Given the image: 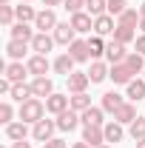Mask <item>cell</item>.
<instances>
[{
    "label": "cell",
    "mask_w": 145,
    "mask_h": 148,
    "mask_svg": "<svg viewBox=\"0 0 145 148\" xmlns=\"http://www.w3.org/2000/svg\"><path fill=\"white\" fill-rule=\"evenodd\" d=\"M43 114H46V103L40 100V97H31V100H26V103H20V120L23 123H40L43 120Z\"/></svg>",
    "instance_id": "obj_1"
},
{
    "label": "cell",
    "mask_w": 145,
    "mask_h": 148,
    "mask_svg": "<svg viewBox=\"0 0 145 148\" xmlns=\"http://www.w3.org/2000/svg\"><path fill=\"white\" fill-rule=\"evenodd\" d=\"M54 128H57V120H40L31 128V137L37 143H49V140H54Z\"/></svg>",
    "instance_id": "obj_2"
},
{
    "label": "cell",
    "mask_w": 145,
    "mask_h": 148,
    "mask_svg": "<svg viewBox=\"0 0 145 148\" xmlns=\"http://www.w3.org/2000/svg\"><path fill=\"white\" fill-rule=\"evenodd\" d=\"M83 140H85L91 148L105 145V131H103V125H83Z\"/></svg>",
    "instance_id": "obj_3"
},
{
    "label": "cell",
    "mask_w": 145,
    "mask_h": 148,
    "mask_svg": "<svg viewBox=\"0 0 145 148\" xmlns=\"http://www.w3.org/2000/svg\"><path fill=\"white\" fill-rule=\"evenodd\" d=\"M34 29L37 32H54L57 29V17H54V12L51 9H43V12H37V20H34Z\"/></svg>",
    "instance_id": "obj_4"
},
{
    "label": "cell",
    "mask_w": 145,
    "mask_h": 148,
    "mask_svg": "<svg viewBox=\"0 0 145 148\" xmlns=\"http://www.w3.org/2000/svg\"><path fill=\"white\" fill-rule=\"evenodd\" d=\"M66 108H71V97H66V94H51V97H46V111H49V114H63Z\"/></svg>",
    "instance_id": "obj_5"
},
{
    "label": "cell",
    "mask_w": 145,
    "mask_h": 148,
    "mask_svg": "<svg viewBox=\"0 0 145 148\" xmlns=\"http://www.w3.org/2000/svg\"><path fill=\"white\" fill-rule=\"evenodd\" d=\"M80 123H83V120H80V114L74 108H66L63 114H57V128L60 131H74Z\"/></svg>",
    "instance_id": "obj_6"
},
{
    "label": "cell",
    "mask_w": 145,
    "mask_h": 148,
    "mask_svg": "<svg viewBox=\"0 0 145 148\" xmlns=\"http://www.w3.org/2000/svg\"><path fill=\"white\" fill-rule=\"evenodd\" d=\"M74 40H77V32H74L71 23H57V29H54V43H60V46H71Z\"/></svg>",
    "instance_id": "obj_7"
},
{
    "label": "cell",
    "mask_w": 145,
    "mask_h": 148,
    "mask_svg": "<svg viewBox=\"0 0 145 148\" xmlns=\"http://www.w3.org/2000/svg\"><path fill=\"white\" fill-rule=\"evenodd\" d=\"M51 46H54V37H49L46 32H37L34 40H31V51H34V54H49Z\"/></svg>",
    "instance_id": "obj_8"
},
{
    "label": "cell",
    "mask_w": 145,
    "mask_h": 148,
    "mask_svg": "<svg viewBox=\"0 0 145 148\" xmlns=\"http://www.w3.org/2000/svg\"><path fill=\"white\" fill-rule=\"evenodd\" d=\"M105 57H108L111 66H117V63H122L125 60V43H117V40H111L108 46H105Z\"/></svg>",
    "instance_id": "obj_9"
},
{
    "label": "cell",
    "mask_w": 145,
    "mask_h": 148,
    "mask_svg": "<svg viewBox=\"0 0 145 148\" xmlns=\"http://www.w3.org/2000/svg\"><path fill=\"white\" fill-rule=\"evenodd\" d=\"M66 80H68V91H71V94H83V91H85V86L91 83V77H88V74H83V71L68 74Z\"/></svg>",
    "instance_id": "obj_10"
},
{
    "label": "cell",
    "mask_w": 145,
    "mask_h": 148,
    "mask_svg": "<svg viewBox=\"0 0 145 148\" xmlns=\"http://www.w3.org/2000/svg\"><path fill=\"white\" fill-rule=\"evenodd\" d=\"M108 77L114 80V83H120V86H128V83L134 80V74H131V69H128L125 63H117V66H111Z\"/></svg>",
    "instance_id": "obj_11"
},
{
    "label": "cell",
    "mask_w": 145,
    "mask_h": 148,
    "mask_svg": "<svg viewBox=\"0 0 145 148\" xmlns=\"http://www.w3.org/2000/svg\"><path fill=\"white\" fill-rule=\"evenodd\" d=\"M29 74V66H23L20 60H12L9 66H6V71H3V77H9L12 83H23V77Z\"/></svg>",
    "instance_id": "obj_12"
},
{
    "label": "cell",
    "mask_w": 145,
    "mask_h": 148,
    "mask_svg": "<svg viewBox=\"0 0 145 148\" xmlns=\"http://www.w3.org/2000/svg\"><path fill=\"white\" fill-rule=\"evenodd\" d=\"M71 26H74V32L85 34V32L94 29V17H91L88 12H77V14H71Z\"/></svg>",
    "instance_id": "obj_13"
},
{
    "label": "cell",
    "mask_w": 145,
    "mask_h": 148,
    "mask_svg": "<svg viewBox=\"0 0 145 148\" xmlns=\"http://www.w3.org/2000/svg\"><path fill=\"white\" fill-rule=\"evenodd\" d=\"M114 29H117V23H114L111 14H100V17H94V32H97L100 37L114 34Z\"/></svg>",
    "instance_id": "obj_14"
},
{
    "label": "cell",
    "mask_w": 145,
    "mask_h": 148,
    "mask_svg": "<svg viewBox=\"0 0 145 148\" xmlns=\"http://www.w3.org/2000/svg\"><path fill=\"white\" fill-rule=\"evenodd\" d=\"M29 123H23V120H14V123H9L6 125V137L12 140V143H20V140H26V134H29V128H26Z\"/></svg>",
    "instance_id": "obj_15"
},
{
    "label": "cell",
    "mask_w": 145,
    "mask_h": 148,
    "mask_svg": "<svg viewBox=\"0 0 145 148\" xmlns=\"http://www.w3.org/2000/svg\"><path fill=\"white\" fill-rule=\"evenodd\" d=\"M68 54L77 60V63H85L91 57V51H88V40H74L71 46H68Z\"/></svg>",
    "instance_id": "obj_16"
},
{
    "label": "cell",
    "mask_w": 145,
    "mask_h": 148,
    "mask_svg": "<svg viewBox=\"0 0 145 148\" xmlns=\"http://www.w3.org/2000/svg\"><path fill=\"white\" fill-rule=\"evenodd\" d=\"M31 91H34V97H51V94H54V83H51L49 77H34Z\"/></svg>",
    "instance_id": "obj_17"
},
{
    "label": "cell",
    "mask_w": 145,
    "mask_h": 148,
    "mask_svg": "<svg viewBox=\"0 0 145 148\" xmlns=\"http://www.w3.org/2000/svg\"><path fill=\"white\" fill-rule=\"evenodd\" d=\"M114 120L122 123V125H125V123L131 125V123L137 120V106H134V103H122V106L117 108V114H114Z\"/></svg>",
    "instance_id": "obj_18"
},
{
    "label": "cell",
    "mask_w": 145,
    "mask_h": 148,
    "mask_svg": "<svg viewBox=\"0 0 145 148\" xmlns=\"http://www.w3.org/2000/svg\"><path fill=\"white\" fill-rule=\"evenodd\" d=\"M26 66H29V74H34V77H46V71H49V60H46V54H34Z\"/></svg>",
    "instance_id": "obj_19"
},
{
    "label": "cell",
    "mask_w": 145,
    "mask_h": 148,
    "mask_svg": "<svg viewBox=\"0 0 145 148\" xmlns=\"http://www.w3.org/2000/svg\"><path fill=\"white\" fill-rule=\"evenodd\" d=\"M74 63H77V60H74L71 54H60L54 60V71L63 74V77H68V74H74Z\"/></svg>",
    "instance_id": "obj_20"
},
{
    "label": "cell",
    "mask_w": 145,
    "mask_h": 148,
    "mask_svg": "<svg viewBox=\"0 0 145 148\" xmlns=\"http://www.w3.org/2000/svg\"><path fill=\"white\" fill-rule=\"evenodd\" d=\"M9 32H12V40H23V43H31L34 40V32L29 29V23H14Z\"/></svg>",
    "instance_id": "obj_21"
},
{
    "label": "cell",
    "mask_w": 145,
    "mask_h": 148,
    "mask_svg": "<svg viewBox=\"0 0 145 148\" xmlns=\"http://www.w3.org/2000/svg\"><path fill=\"white\" fill-rule=\"evenodd\" d=\"M103 131H105V143H120L122 140V123H117V120L105 123Z\"/></svg>",
    "instance_id": "obj_22"
},
{
    "label": "cell",
    "mask_w": 145,
    "mask_h": 148,
    "mask_svg": "<svg viewBox=\"0 0 145 148\" xmlns=\"http://www.w3.org/2000/svg\"><path fill=\"white\" fill-rule=\"evenodd\" d=\"M9 97H12V100H17V103H26V100H31V97H34V91H31V86H26V83H14Z\"/></svg>",
    "instance_id": "obj_23"
},
{
    "label": "cell",
    "mask_w": 145,
    "mask_h": 148,
    "mask_svg": "<svg viewBox=\"0 0 145 148\" xmlns=\"http://www.w3.org/2000/svg\"><path fill=\"white\" fill-rule=\"evenodd\" d=\"M122 103H125V100H122L117 91H105V94H103V111H111V114H117V108H120Z\"/></svg>",
    "instance_id": "obj_24"
},
{
    "label": "cell",
    "mask_w": 145,
    "mask_h": 148,
    "mask_svg": "<svg viewBox=\"0 0 145 148\" xmlns=\"http://www.w3.org/2000/svg\"><path fill=\"white\" fill-rule=\"evenodd\" d=\"M85 74L91 77V83H103V80L108 77V66H105V63H100V60H94V63H91V69H88Z\"/></svg>",
    "instance_id": "obj_25"
},
{
    "label": "cell",
    "mask_w": 145,
    "mask_h": 148,
    "mask_svg": "<svg viewBox=\"0 0 145 148\" xmlns=\"http://www.w3.org/2000/svg\"><path fill=\"white\" fill-rule=\"evenodd\" d=\"M80 120H83V125H103V108H85L80 114Z\"/></svg>",
    "instance_id": "obj_26"
},
{
    "label": "cell",
    "mask_w": 145,
    "mask_h": 148,
    "mask_svg": "<svg viewBox=\"0 0 145 148\" xmlns=\"http://www.w3.org/2000/svg\"><path fill=\"white\" fill-rule=\"evenodd\" d=\"M128 100H131V103L145 100V80H131V83H128Z\"/></svg>",
    "instance_id": "obj_27"
},
{
    "label": "cell",
    "mask_w": 145,
    "mask_h": 148,
    "mask_svg": "<svg viewBox=\"0 0 145 148\" xmlns=\"http://www.w3.org/2000/svg\"><path fill=\"white\" fill-rule=\"evenodd\" d=\"M122 63L131 69V74H142V71H145V60H142V54H140V51H131Z\"/></svg>",
    "instance_id": "obj_28"
},
{
    "label": "cell",
    "mask_w": 145,
    "mask_h": 148,
    "mask_svg": "<svg viewBox=\"0 0 145 148\" xmlns=\"http://www.w3.org/2000/svg\"><path fill=\"white\" fill-rule=\"evenodd\" d=\"M26 49H29V43H23V40H9V46H6V54L12 57V60H23Z\"/></svg>",
    "instance_id": "obj_29"
},
{
    "label": "cell",
    "mask_w": 145,
    "mask_h": 148,
    "mask_svg": "<svg viewBox=\"0 0 145 148\" xmlns=\"http://www.w3.org/2000/svg\"><path fill=\"white\" fill-rule=\"evenodd\" d=\"M114 40L117 43H131V40H137V32H134V26H117L114 29Z\"/></svg>",
    "instance_id": "obj_30"
},
{
    "label": "cell",
    "mask_w": 145,
    "mask_h": 148,
    "mask_svg": "<svg viewBox=\"0 0 145 148\" xmlns=\"http://www.w3.org/2000/svg\"><path fill=\"white\" fill-rule=\"evenodd\" d=\"M14 12H17V23H34V20H37V12L29 6V3L14 6Z\"/></svg>",
    "instance_id": "obj_31"
},
{
    "label": "cell",
    "mask_w": 145,
    "mask_h": 148,
    "mask_svg": "<svg viewBox=\"0 0 145 148\" xmlns=\"http://www.w3.org/2000/svg\"><path fill=\"white\" fill-rule=\"evenodd\" d=\"M140 20H142V14H140L137 9H125V12L117 17V26H137Z\"/></svg>",
    "instance_id": "obj_32"
},
{
    "label": "cell",
    "mask_w": 145,
    "mask_h": 148,
    "mask_svg": "<svg viewBox=\"0 0 145 148\" xmlns=\"http://www.w3.org/2000/svg\"><path fill=\"white\" fill-rule=\"evenodd\" d=\"M85 9H88V14H91V17L108 14V0H85Z\"/></svg>",
    "instance_id": "obj_33"
},
{
    "label": "cell",
    "mask_w": 145,
    "mask_h": 148,
    "mask_svg": "<svg viewBox=\"0 0 145 148\" xmlns=\"http://www.w3.org/2000/svg\"><path fill=\"white\" fill-rule=\"evenodd\" d=\"M71 108L77 111V114H83L85 108H91V97L85 91H83V94H74V97H71Z\"/></svg>",
    "instance_id": "obj_34"
},
{
    "label": "cell",
    "mask_w": 145,
    "mask_h": 148,
    "mask_svg": "<svg viewBox=\"0 0 145 148\" xmlns=\"http://www.w3.org/2000/svg\"><path fill=\"white\" fill-rule=\"evenodd\" d=\"M14 17H17V12H14V6H0V23L3 26H14Z\"/></svg>",
    "instance_id": "obj_35"
},
{
    "label": "cell",
    "mask_w": 145,
    "mask_h": 148,
    "mask_svg": "<svg viewBox=\"0 0 145 148\" xmlns=\"http://www.w3.org/2000/svg\"><path fill=\"white\" fill-rule=\"evenodd\" d=\"M88 51H91V57L105 54V43H103V37H100V34H94V37L88 40Z\"/></svg>",
    "instance_id": "obj_36"
},
{
    "label": "cell",
    "mask_w": 145,
    "mask_h": 148,
    "mask_svg": "<svg viewBox=\"0 0 145 148\" xmlns=\"http://www.w3.org/2000/svg\"><path fill=\"white\" fill-rule=\"evenodd\" d=\"M128 134H131L137 143H140V140H145V120H142V117H137V120L131 123V131H128Z\"/></svg>",
    "instance_id": "obj_37"
},
{
    "label": "cell",
    "mask_w": 145,
    "mask_h": 148,
    "mask_svg": "<svg viewBox=\"0 0 145 148\" xmlns=\"http://www.w3.org/2000/svg\"><path fill=\"white\" fill-rule=\"evenodd\" d=\"M128 9V0H108V14L111 17H120Z\"/></svg>",
    "instance_id": "obj_38"
},
{
    "label": "cell",
    "mask_w": 145,
    "mask_h": 148,
    "mask_svg": "<svg viewBox=\"0 0 145 148\" xmlns=\"http://www.w3.org/2000/svg\"><path fill=\"white\" fill-rule=\"evenodd\" d=\"M12 117H14V108H12V103H0V123H3V125H9V123H14Z\"/></svg>",
    "instance_id": "obj_39"
},
{
    "label": "cell",
    "mask_w": 145,
    "mask_h": 148,
    "mask_svg": "<svg viewBox=\"0 0 145 148\" xmlns=\"http://www.w3.org/2000/svg\"><path fill=\"white\" fill-rule=\"evenodd\" d=\"M63 6H66L71 14H77V12H83V9H85V0H66Z\"/></svg>",
    "instance_id": "obj_40"
},
{
    "label": "cell",
    "mask_w": 145,
    "mask_h": 148,
    "mask_svg": "<svg viewBox=\"0 0 145 148\" xmlns=\"http://www.w3.org/2000/svg\"><path fill=\"white\" fill-rule=\"evenodd\" d=\"M43 148H68V143H63V140H49V143H43Z\"/></svg>",
    "instance_id": "obj_41"
},
{
    "label": "cell",
    "mask_w": 145,
    "mask_h": 148,
    "mask_svg": "<svg viewBox=\"0 0 145 148\" xmlns=\"http://www.w3.org/2000/svg\"><path fill=\"white\" fill-rule=\"evenodd\" d=\"M137 51H140V54H145V34L137 37Z\"/></svg>",
    "instance_id": "obj_42"
},
{
    "label": "cell",
    "mask_w": 145,
    "mask_h": 148,
    "mask_svg": "<svg viewBox=\"0 0 145 148\" xmlns=\"http://www.w3.org/2000/svg\"><path fill=\"white\" fill-rule=\"evenodd\" d=\"M60 3H66V0H43V6H46V9H51V6H60Z\"/></svg>",
    "instance_id": "obj_43"
},
{
    "label": "cell",
    "mask_w": 145,
    "mask_h": 148,
    "mask_svg": "<svg viewBox=\"0 0 145 148\" xmlns=\"http://www.w3.org/2000/svg\"><path fill=\"white\" fill-rule=\"evenodd\" d=\"M12 148H31V143H26V140H20V143H12Z\"/></svg>",
    "instance_id": "obj_44"
},
{
    "label": "cell",
    "mask_w": 145,
    "mask_h": 148,
    "mask_svg": "<svg viewBox=\"0 0 145 148\" xmlns=\"http://www.w3.org/2000/svg\"><path fill=\"white\" fill-rule=\"evenodd\" d=\"M71 148H91V145H88V143H85V140H80V143H74Z\"/></svg>",
    "instance_id": "obj_45"
},
{
    "label": "cell",
    "mask_w": 145,
    "mask_h": 148,
    "mask_svg": "<svg viewBox=\"0 0 145 148\" xmlns=\"http://www.w3.org/2000/svg\"><path fill=\"white\" fill-rule=\"evenodd\" d=\"M140 29H142V34H145V17H142V20H140Z\"/></svg>",
    "instance_id": "obj_46"
},
{
    "label": "cell",
    "mask_w": 145,
    "mask_h": 148,
    "mask_svg": "<svg viewBox=\"0 0 145 148\" xmlns=\"http://www.w3.org/2000/svg\"><path fill=\"white\" fill-rule=\"evenodd\" d=\"M0 6H12V0H0Z\"/></svg>",
    "instance_id": "obj_47"
},
{
    "label": "cell",
    "mask_w": 145,
    "mask_h": 148,
    "mask_svg": "<svg viewBox=\"0 0 145 148\" xmlns=\"http://www.w3.org/2000/svg\"><path fill=\"white\" fill-rule=\"evenodd\" d=\"M140 14H142V17H145V3H142V6H140Z\"/></svg>",
    "instance_id": "obj_48"
},
{
    "label": "cell",
    "mask_w": 145,
    "mask_h": 148,
    "mask_svg": "<svg viewBox=\"0 0 145 148\" xmlns=\"http://www.w3.org/2000/svg\"><path fill=\"white\" fill-rule=\"evenodd\" d=\"M137 148H145V140H140V143H137Z\"/></svg>",
    "instance_id": "obj_49"
},
{
    "label": "cell",
    "mask_w": 145,
    "mask_h": 148,
    "mask_svg": "<svg viewBox=\"0 0 145 148\" xmlns=\"http://www.w3.org/2000/svg\"><path fill=\"white\" fill-rule=\"evenodd\" d=\"M100 148H111V145H100Z\"/></svg>",
    "instance_id": "obj_50"
},
{
    "label": "cell",
    "mask_w": 145,
    "mask_h": 148,
    "mask_svg": "<svg viewBox=\"0 0 145 148\" xmlns=\"http://www.w3.org/2000/svg\"><path fill=\"white\" fill-rule=\"evenodd\" d=\"M23 3H29V0H23Z\"/></svg>",
    "instance_id": "obj_51"
},
{
    "label": "cell",
    "mask_w": 145,
    "mask_h": 148,
    "mask_svg": "<svg viewBox=\"0 0 145 148\" xmlns=\"http://www.w3.org/2000/svg\"><path fill=\"white\" fill-rule=\"evenodd\" d=\"M142 74H145V71H142Z\"/></svg>",
    "instance_id": "obj_52"
}]
</instances>
